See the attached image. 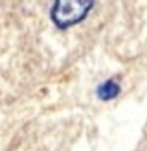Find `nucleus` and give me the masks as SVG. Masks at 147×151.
Listing matches in <instances>:
<instances>
[{"instance_id":"obj_1","label":"nucleus","mask_w":147,"mask_h":151,"mask_svg":"<svg viewBox=\"0 0 147 151\" xmlns=\"http://www.w3.org/2000/svg\"><path fill=\"white\" fill-rule=\"evenodd\" d=\"M92 7L93 3L87 1H57L50 11V16L57 27L68 28L84 20Z\"/></svg>"},{"instance_id":"obj_2","label":"nucleus","mask_w":147,"mask_h":151,"mask_svg":"<svg viewBox=\"0 0 147 151\" xmlns=\"http://www.w3.org/2000/svg\"><path fill=\"white\" fill-rule=\"evenodd\" d=\"M121 93V88L117 82L109 80L105 81L103 83H101L97 89V94L98 98L102 99V101H110V99L115 98L118 94Z\"/></svg>"}]
</instances>
